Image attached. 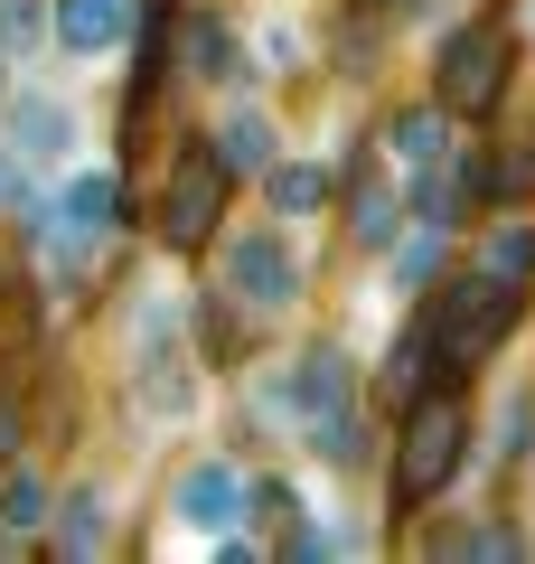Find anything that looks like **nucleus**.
Segmentation results:
<instances>
[{
	"instance_id": "obj_8",
	"label": "nucleus",
	"mask_w": 535,
	"mask_h": 564,
	"mask_svg": "<svg viewBox=\"0 0 535 564\" xmlns=\"http://www.w3.org/2000/svg\"><path fill=\"white\" fill-rule=\"evenodd\" d=\"M217 170L226 180H263V170H273V122L263 113H226L217 122Z\"/></svg>"
},
{
	"instance_id": "obj_13",
	"label": "nucleus",
	"mask_w": 535,
	"mask_h": 564,
	"mask_svg": "<svg viewBox=\"0 0 535 564\" xmlns=\"http://www.w3.org/2000/svg\"><path fill=\"white\" fill-rule=\"evenodd\" d=\"M433 358H441V339H433V311H423V321L404 329V348L385 358V386H395V395H414V386L433 377Z\"/></svg>"
},
{
	"instance_id": "obj_16",
	"label": "nucleus",
	"mask_w": 535,
	"mask_h": 564,
	"mask_svg": "<svg viewBox=\"0 0 535 564\" xmlns=\"http://www.w3.org/2000/svg\"><path fill=\"white\" fill-rule=\"evenodd\" d=\"M385 141H395L404 161H433V151H441V104H433V113H404V122H385Z\"/></svg>"
},
{
	"instance_id": "obj_2",
	"label": "nucleus",
	"mask_w": 535,
	"mask_h": 564,
	"mask_svg": "<svg viewBox=\"0 0 535 564\" xmlns=\"http://www.w3.org/2000/svg\"><path fill=\"white\" fill-rule=\"evenodd\" d=\"M498 85H507V39H498V29H451V39H441V66H433L441 113H489Z\"/></svg>"
},
{
	"instance_id": "obj_18",
	"label": "nucleus",
	"mask_w": 535,
	"mask_h": 564,
	"mask_svg": "<svg viewBox=\"0 0 535 564\" xmlns=\"http://www.w3.org/2000/svg\"><path fill=\"white\" fill-rule=\"evenodd\" d=\"M460 555H516V527H470V536H460Z\"/></svg>"
},
{
	"instance_id": "obj_9",
	"label": "nucleus",
	"mask_w": 535,
	"mask_h": 564,
	"mask_svg": "<svg viewBox=\"0 0 535 564\" xmlns=\"http://www.w3.org/2000/svg\"><path fill=\"white\" fill-rule=\"evenodd\" d=\"M66 226H76L85 245H95V236H113V226H122V180H113V170H85V180L66 188Z\"/></svg>"
},
{
	"instance_id": "obj_17",
	"label": "nucleus",
	"mask_w": 535,
	"mask_h": 564,
	"mask_svg": "<svg viewBox=\"0 0 535 564\" xmlns=\"http://www.w3.org/2000/svg\"><path fill=\"white\" fill-rule=\"evenodd\" d=\"M188 66H198V76H226V66H236V39H226L217 20H198L188 29Z\"/></svg>"
},
{
	"instance_id": "obj_7",
	"label": "nucleus",
	"mask_w": 535,
	"mask_h": 564,
	"mask_svg": "<svg viewBox=\"0 0 535 564\" xmlns=\"http://www.w3.org/2000/svg\"><path fill=\"white\" fill-rule=\"evenodd\" d=\"M292 395H301V414H310V433L319 423H338L348 414V358H338V348H310V358H301V377H292Z\"/></svg>"
},
{
	"instance_id": "obj_12",
	"label": "nucleus",
	"mask_w": 535,
	"mask_h": 564,
	"mask_svg": "<svg viewBox=\"0 0 535 564\" xmlns=\"http://www.w3.org/2000/svg\"><path fill=\"white\" fill-rule=\"evenodd\" d=\"M113 536V518H103V489H76L57 518V555H95V545Z\"/></svg>"
},
{
	"instance_id": "obj_1",
	"label": "nucleus",
	"mask_w": 535,
	"mask_h": 564,
	"mask_svg": "<svg viewBox=\"0 0 535 564\" xmlns=\"http://www.w3.org/2000/svg\"><path fill=\"white\" fill-rule=\"evenodd\" d=\"M460 452H470V433H460V404H451V395H423L414 423L395 433V499H404V508H433L441 489H451Z\"/></svg>"
},
{
	"instance_id": "obj_5",
	"label": "nucleus",
	"mask_w": 535,
	"mask_h": 564,
	"mask_svg": "<svg viewBox=\"0 0 535 564\" xmlns=\"http://www.w3.org/2000/svg\"><path fill=\"white\" fill-rule=\"evenodd\" d=\"M170 508H178V518H188V527H226V518H236V508H244V480H236V470H226V462H198V470H178Z\"/></svg>"
},
{
	"instance_id": "obj_10",
	"label": "nucleus",
	"mask_w": 535,
	"mask_h": 564,
	"mask_svg": "<svg viewBox=\"0 0 535 564\" xmlns=\"http://www.w3.org/2000/svg\"><path fill=\"white\" fill-rule=\"evenodd\" d=\"M66 132H76L66 104H20V122H10V161H47V151H66Z\"/></svg>"
},
{
	"instance_id": "obj_15",
	"label": "nucleus",
	"mask_w": 535,
	"mask_h": 564,
	"mask_svg": "<svg viewBox=\"0 0 535 564\" xmlns=\"http://www.w3.org/2000/svg\"><path fill=\"white\" fill-rule=\"evenodd\" d=\"M516 273H535V226H498L489 236V282H516Z\"/></svg>"
},
{
	"instance_id": "obj_4",
	"label": "nucleus",
	"mask_w": 535,
	"mask_h": 564,
	"mask_svg": "<svg viewBox=\"0 0 535 564\" xmlns=\"http://www.w3.org/2000/svg\"><path fill=\"white\" fill-rule=\"evenodd\" d=\"M226 292H236L244 311H292V292H301L292 245L282 236H236L226 245Z\"/></svg>"
},
{
	"instance_id": "obj_19",
	"label": "nucleus",
	"mask_w": 535,
	"mask_h": 564,
	"mask_svg": "<svg viewBox=\"0 0 535 564\" xmlns=\"http://www.w3.org/2000/svg\"><path fill=\"white\" fill-rule=\"evenodd\" d=\"M0 207H29V180L10 170V151H0Z\"/></svg>"
},
{
	"instance_id": "obj_3",
	"label": "nucleus",
	"mask_w": 535,
	"mask_h": 564,
	"mask_svg": "<svg viewBox=\"0 0 535 564\" xmlns=\"http://www.w3.org/2000/svg\"><path fill=\"white\" fill-rule=\"evenodd\" d=\"M217 198H226L217 151H178L170 188H160V236H170V245H207V236H217Z\"/></svg>"
},
{
	"instance_id": "obj_11",
	"label": "nucleus",
	"mask_w": 535,
	"mask_h": 564,
	"mask_svg": "<svg viewBox=\"0 0 535 564\" xmlns=\"http://www.w3.org/2000/svg\"><path fill=\"white\" fill-rule=\"evenodd\" d=\"M263 198H273V217H310V207L329 198V180H319L310 161H273L263 170Z\"/></svg>"
},
{
	"instance_id": "obj_14",
	"label": "nucleus",
	"mask_w": 535,
	"mask_h": 564,
	"mask_svg": "<svg viewBox=\"0 0 535 564\" xmlns=\"http://www.w3.org/2000/svg\"><path fill=\"white\" fill-rule=\"evenodd\" d=\"M39 518H47V499H39V480H0V536H39Z\"/></svg>"
},
{
	"instance_id": "obj_6",
	"label": "nucleus",
	"mask_w": 535,
	"mask_h": 564,
	"mask_svg": "<svg viewBox=\"0 0 535 564\" xmlns=\"http://www.w3.org/2000/svg\"><path fill=\"white\" fill-rule=\"evenodd\" d=\"M132 29V0H57V47L66 57H95Z\"/></svg>"
}]
</instances>
